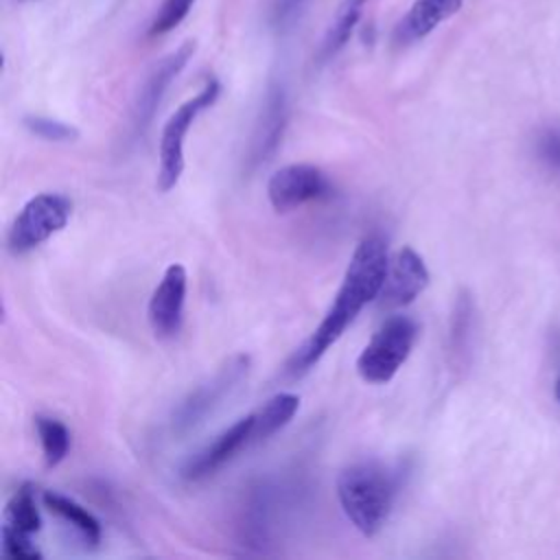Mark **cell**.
<instances>
[{
    "instance_id": "obj_1",
    "label": "cell",
    "mask_w": 560,
    "mask_h": 560,
    "mask_svg": "<svg viewBox=\"0 0 560 560\" xmlns=\"http://www.w3.org/2000/svg\"><path fill=\"white\" fill-rule=\"evenodd\" d=\"M387 243L381 236L370 234L357 245L343 273L341 287L335 295V302L330 304L313 335L289 359V376L306 374L324 357V352L343 335V330L361 313V308L378 298V291L387 273Z\"/></svg>"
},
{
    "instance_id": "obj_2",
    "label": "cell",
    "mask_w": 560,
    "mask_h": 560,
    "mask_svg": "<svg viewBox=\"0 0 560 560\" xmlns=\"http://www.w3.org/2000/svg\"><path fill=\"white\" fill-rule=\"evenodd\" d=\"M400 488V468L378 459L357 462L337 477V497L348 521L363 534L383 529Z\"/></svg>"
},
{
    "instance_id": "obj_3",
    "label": "cell",
    "mask_w": 560,
    "mask_h": 560,
    "mask_svg": "<svg viewBox=\"0 0 560 560\" xmlns=\"http://www.w3.org/2000/svg\"><path fill=\"white\" fill-rule=\"evenodd\" d=\"M418 324L407 315L387 317L357 359V372L365 383H387L411 354Z\"/></svg>"
},
{
    "instance_id": "obj_4",
    "label": "cell",
    "mask_w": 560,
    "mask_h": 560,
    "mask_svg": "<svg viewBox=\"0 0 560 560\" xmlns=\"http://www.w3.org/2000/svg\"><path fill=\"white\" fill-rule=\"evenodd\" d=\"M219 94H221V83L214 77H210L203 83V88L192 98L182 103L166 120L160 136V166H158V182H155L160 192H168L179 182L184 173V138L192 127L195 118L203 109L214 105Z\"/></svg>"
},
{
    "instance_id": "obj_5",
    "label": "cell",
    "mask_w": 560,
    "mask_h": 560,
    "mask_svg": "<svg viewBox=\"0 0 560 560\" xmlns=\"http://www.w3.org/2000/svg\"><path fill=\"white\" fill-rule=\"evenodd\" d=\"M72 212V201L59 192H39L24 203L13 219L7 245L13 254H26L66 228Z\"/></svg>"
},
{
    "instance_id": "obj_6",
    "label": "cell",
    "mask_w": 560,
    "mask_h": 560,
    "mask_svg": "<svg viewBox=\"0 0 560 560\" xmlns=\"http://www.w3.org/2000/svg\"><path fill=\"white\" fill-rule=\"evenodd\" d=\"M247 370H249L247 354L232 357L210 381L199 385L179 402V407L173 413V431L186 433L197 424H201L203 418L212 413L214 407H219L221 400L243 381Z\"/></svg>"
},
{
    "instance_id": "obj_7",
    "label": "cell",
    "mask_w": 560,
    "mask_h": 560,
    "mask_svg": "<svg viewBox=\"0 0 560 560\" xmlns=\"http://www.w3.org/2000/svg\"><path fill=\"white\" fill-rule=\"evenodd\" d=\"M330 195L328 175L313 164H289L276 171L267 184V197L276 212H291Z\"/></svg>"
},
{
    "instance_id": "obj_8",
    "label": "cell",
    "mask_w": 560,
    "mask_h": 560,
    "mask_svg": "<svg viewBox=\"0 0 560 560\" xmlns=\"http://www.w3.org/2000/svg\"><path fill=\"white\" fill-rule=\"evenodd\" d=\"M429 280L431 276L422 256L409 245L400 247L394 258H389L387 273L376 298L378 308L389 311L411 304L429 287Z\"/></svg>"
},
{
    "instance_id": "obj_9",
    "label": "cell",
    "mask_w": 560,
    "mask_h": 560,
    "mask_svg": "<svg viewBox=\"0 0 560 560\" xmlns=\"http://www.w3.org/2000/svg\"><path fill=\"white\" fill-rule=\"evenodd\" d=\"M192 52H195V42H184L177 50H173L162 61H158L155 68L149 72L131 109V129L136 136H142L149 129L168 85L184 70Z\"/></svg>"
},
{
    "instance_id": "obj_10",
    "label": "cell",
    "mask_w": 560,
    "mask_h": 560,
    "mask_svg": "<svg viewBox=\"0 0 560 560\" xmlns=\"http://www.w3.org/2000/svg\"><path fill=\"white\" fill-rule=\"evenodd\" d=\"M186 287H188V276L184 265L179 262L168 265L162 280L153 289L149 308H147V317L155 337L168 339L179 332L184 322Z\"/></svg>"
},
{
    "instance_id": "obj_11",
    "label": "cell",
    "mask_w": 560,
    "mask_h": 560,
    "mask_svg": "<svg viewBox=\"0 0 560 560\" xmlns=\"http://www.w3.org/2000/svg\"><path fill=\"white\" fill-rule=\"evenodd\" d=\"M254 444V413L236 420L232 427L221 431L210 444L199 448L192 457L182 466V477L188 481H199L214 470H219L225 462H230L238 451Z\"/></svg>"
},
{
    "instance_id": "obj_12",
    "label": "cell",
    "mask_w": 560,
    "mask_h": 560,
    "mask_svg": "<svg viewBox=\"0 0 560 560\" xmlns=\"http://www.w3.org/2000/svg\"><path fill=\"white\" fill-rule=\"evenodd\" d=\"M278 486H273L269 479L258 481L252 492L247 494L243 516H241V536L243 545H252L260 551H265V545H269L276 521H278V505H280Z\"/></svg>"
},
{
    "instance_id": "obj_13",
    "label": "cell",
    "mask_w": 560,
    "mask_h": 560,
    "mask_svg": "<svg viewBox=\"0 0 560 560\" xmlns=\"http://www.w3.org/2000/svg\"><path fill=\"white\" fill-rule=\"evenodd\" d=\"M284 127H287V92L280 83H276L269 88L265 96V105L260 109V116L249 142V151H247L249 168H256L258 164L269 160V155L278 149L282 140Z\"/></svg>"
},
{
    "instance_id": "obj_14",
    "label": "cell",
    "mask_w": 560,
    "mask_h": 560,
    "mask_svg": "<svg viewBox=\"0 0 560 560\" xmlns=\"http://www.w3.org/2000/svg\"><path fill=\"white\" fill-rule=\"evenodd\" d=\"M464 0H416L402 20L394 28V42L398 46L413 44L435 31L444 20L462 9Z\"/></svg>"
},
{
    "instance_id": "obj_15",
    "label": "cell",
    "mask_w": 560,
    "mask_h": 560,
    "mask_svg": "<svg viewBox=\"0 0 560 560\" xmlns=\"http://www.w3.org/2000/svg\"><path fill=\"white\" fill-rule=\"evenodd\" d=\"M475 328H477L475 300L468 291H459L453 306L451 326H448V363L457 372L470 365L472 348H475Z\"/></svg>"
},
{
    "instance_id": "obj_16",
    "label": "cell",
    "mask_w": 560,
    "mask_h": 560,
    "mask_svg": "<svg viewBox=\"0 0 560 560\" xmlns=\"http://www.w3.org/2000/svg\"><path fill=\"white\" fill-rule=\"evenodd\" d=\"M300 409V396L280 392L273 398H269L260 409L254 411V444L267 440L282 427L291 422V418Z\"/></svg>"
},
{
    "instance_id": "obj_17",
    "label": "cell",
    "mask_w": 560,
    "mask_h": 560,
    "mask_svg": "<svg viewBox=\"0 0 560 560\" xmlns=\"http://www.w3.org/2000/svg\"><path fill=\"white\" fill-rule=\"evenodd\" d=\"M44 505L57 514L61 521H66L68 525H72L77 529V534L88 542V545H96L101 540V525L98 521L85 510L81 508L77 501L59 494V492H44Z\"/></svg>"
},
{
    "instance_id": "obj_18",
    "label": "cell",
    "mask_w": 560,
    "mask_h": 560,
    "mask_svg": "<svg viewBox=\"0 0 560 560\" xmlns=\"http://www.w3.org/2000/svg\"><path fill=\"white\" fill-rule=\"evenodd\" d=\"M35 429L39 435L46 466L52 468V466L61 464L70 448V433H68L66 424L50 416H35Z\"/></svg>"
},
{
    "instance_id": "obj_19",
    "label": "cell",
    "mask_w": 560,
    "mask_h": 560,
    "mask_svg": "<svg viewBox=\"0 0 560 560\" xmlns=\"http://www.w3.org/2000/svg\"><path fill=\"white\" fill-rule=\"evenodd\" d=\"M4 516H7V525H11L18 532H24L28 536L35 534L42 527V518H39V512H37V505H35V497H33L28 486L20 488L9 499Z\"/></svg>"
},
{
    "instance_id": "obj_20",
    "label": "cell",
    "mask_w": 560,
    "mask_h": 560,
    "mask_svg": "<svg viewBox=\"0 0 560 560\" xmlns=\"http://www.w3.org/2000/svg\"><path fill=\"white\" fill-rule=\"evenodd\" d=\"M192 4H195V0H162L151 24H149L147 35L160 37V35L171 33L175 26H179L184 22V18L190 13Z\"/></svg>"
},
{
    "instance_id": "obj_21",
    "label": "cell",
    "mask_w": 560,
    "mask_h": 560,
    "mask_svg": "<svg viewBox=\"0 0 560 560\" xmlns=\"http://www.w3.org/2000/svg\"><path fill=\"white\" fill-rule=\"evenodd\" d=\"M24 127L33 136L50 142H72L79 136V131L72 125H66L61 120H52L46 116H26Z\"/></svg>"
},
{
    "instance_id": "obj_22",
    "label": "cell",
    "mask_w": 560,
    "mask_h": 560,
    "mask_svg": "<svg viewBox=\"0 0 560 560\" xmlns=\"http://www.w3.org/2000/svg\"><path fill=\"white\" fill-rule=\"evenodd\" d=\"M2 553L9 556V558H18V560H37V558H42L37 547L31 545L28 534L18 532L11 525L2 527Z\"/></svg>"
},
{
    "instance_id": "obj_23",
    "label": "cell",
    "mask_w": 560,
    "mask_h": 560,
    "mask_svg": "<svg viewBox=\"0 0 560 560\" xmlns=\"http://www.w3.org/2000/svg\"><path fill=\"white\" fill-rule=\"evenodd\" d=\"M538 151L549 164L560 168V129H549L545 136H540Z\"/></svg>"
},
{
    "instance_id": "obj_24",
    "label": "cell",
    "mask_w": 560,
    "mask_h": 560,
    "mask_svg": "<svg viewBox=\"0 0 560 560\" xmlns=\"http://www.w3.org/2000/svg\"><path fill=\"white\" fill-rule=\"evenodd\" d=\"M302 2H304V0H278L273 13H276L278 20H287L289 15H293V11H295Z\"/></svg>"
},
{
    "instance_id": "obj_25",
    "label": "cell",
    "mask_w": 560,
    "mask_h": 560,
    "mask_svg": "<svg viewBox=\"0 0 560 560\" xmlns=\"http://www.w3.org/2000/svg\"><path fill=\"white\" fill-rule=\"evenodd\" d=\"M365 2L368 0H343L339 4V13H346V15H352V18H361V7Z\"/></svg>"
},
{
    "instance_id": "obj_26",
    "label": "cell",
    "mask_w": 560,
    "mask_h": 560,
    "mask_svg": "<svg viewBox=\"0 0 560 560\" xmlns=\"http://www.w3.org/2000/svg\"><path fill=\"white\" fill-rule=\"evenodd\" d=\"M556 398H558V402H560V378H558V383H556Z\"/></svg>"
},
{
    "instance_id": "obj_27",
    "label": "cell",
    "mask_w": 560,
    "mask_h": 560,
    "mask_svg": "<svg viewBox=\"0 0 560 560\" xmlns=\"http://www.w3.org/2000/svg\"><path fill=\"white\" fill-rule=\"evenodd\" d=\"M18 2H37V0H18Z\"/></svg>"
}]
</instances>
